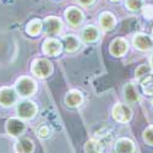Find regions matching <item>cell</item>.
<instances>
[{"instance_id":"8","label":"cell","mask_w":153,"mask_h":153,"mask_svg":"<svg viewBox=\"0 0 153 153\" xmlns=\"http://www.w3.org/2000/svg\"><path fill=\"white\" fill-rule=\"evenodd\" d=\"M65 17H66L68 22L74 27L81 25V22L83 21V14H82V11L77 7H69L65 11Z\"/></svg>"},{"instance_id":"27","label":"cell","mask_w":153,"mask_h":153,"mask_svg":"<svg viewBox=\"0 0 153 153\" xmlns=\"http://www.w3.org/2000/svg\"><path fill=\"white\" fill-rule=\"evenodd\" d=\"M77 1H79L81 5H91V4H93L94 0H77Z\"/></svg>"},{"instance_id":"24","label":"cell","mask_w":153,"mask_h":153,"mask_svg":"<svg viewBox=\"0 0 153 153\" xmlns=\"http://www.w3.org/2000/svg\"><path fill=\"white\" fill-rule=\"evenodd\" d=\"M143 140L148 145H153V125L147 127L143 132Z\"/></svg>"},{"instance_id":"12","label":"cell","mask_w":153,"mask_h":153,"mask_svg":"<svg viewBox=\"0 0 153 153\" xmlns=\"http://www.w3.org/2000/svg\"><path fill=\"white\" fill-rule=\"evenodd\" d=\"M124 98L127 103H135L140 99V93L135 83L129 82L124 87Z\"/></svg>"},{"instance_id":"16","label":"cell","mask_w":153,"mask_h":153,"mask_svg":"<svg viewBox=\"0 0 153 153\" xmlns=\"http://www.w3.org/2000/svg\"><path fill=\"white\" fill-rule=\"evenodd\" d=\"M134 151H135L134 142L129 138H120L115 145L117 153H134Z\"/></svg>"},{"instance_id":"9","label":"cell","mask_w":153,"mask_h":153,"mask_svg":"<svg viewBox=\"0 0 153 153\" xmlns=\"http://www.w3.org/2000/svg\"><path fill=\"white\" fill-rule=\"evenodd\" d=\"M61 50V43L54 38H48V39L44 41L43 43V52L44 54L47 55H50V56H55L60 53Z\"/></svg>"},{"instance_id":"11","label":"cell","mask_w":153,"mask_h":153,"mask_svg":"<svg viewBox=\"0 0 153 153\" xmlns=\"http://www.w3.org/2000/svg\"><path fill=\"white\" fill-rule=\"evenodd\" d=\"M134 45L140 49V50H142V52H146V50H149L153 45L152 43V39H151V37L145 34V33H138L134 37Z\"/></svg>"},{"instance_id":"31","label":"cell","mask_w":153,"mask_h":153,"mask_svg":"<svg viewBox=\"0 0 153 153\" xmlns=\"http://www.w3.org/2000/svg\"><path fill=\"white\" fill-rule=\"evenodd\" d=\"M152 104H153V100H152Z\"/></svg>"},{"instance_id":"18","label":"cell","mask_w":153,"mask_h":153,"mask_svg":"<svg viewBox=\"0 0 153 153\" xmlns=\"http://www.w3.org/2000/svg\"><path fill=\"white\" fill-rule=\"evenodd\" d=\"M82 94L77 91H71L66 94L65 97V103L69 105V107H77L82 103Z\"/></svg>"},{"instance_id":"2","label":"cell","mask_w":153,"mask_h":153,"mask_svg":"<svg viewBox=\"0 0 153 153\" xmlns=\"http://www.w3.org/2000/svg\"><path fill=\"white\" fill-rule=\"evenodd\" d=\"M16 91L17 93H20L21 96L26 97V96H31L36 92V82L30 79V77H26V76H23V77H20L17 81H16Z\"/></svg>"},{"instance_id":"30","label":"cell","mask_w":153,"mask_h":153,"mask_svg":"<svg viewBox=\"0 0 153 153\" xmlns=\"http://www.w3.org/2000/svg\"><path fill=\"white\" fill-rule=\"evenodd\" d=\"M111 1H117V0H111Z\"/></svg>"},{"instance_id":"29","label":"cell","mask_w":153,"mask_h":153,"mask_svg":"<svg viewBox=\"0 0 153 153\" xmlns=\"http://www.w3.org/2000/svg\"><path fill=\"white\" fill-rule=\"evenodd\" d=\"M152 36H153V27H152Z\"/></svg>"},{"instance_id":"17","label":"cell","mask_w":153,"mask_h":153,"mask_svg":"<svg viewBox=\"0 0 153 153\" xmlns=\"http://www.w3.org/2000/svg\"><path fill=\"white\" fill-rule=\"evenodd\" d=\"M33 142L30 138H21L15 145L16 153H32L33 152Z\"/></svg>"},{"instance_id":"5","label":"cell","mask_w":153,"mask_h":153,"mask_svg":"<svg viewBox=\"0 0 153 153\" xmlns=\"http://www.w3.org/2000/svg\"><path fill=\"white\" fill-rule=\"evenodd\" d=\"M16 102V92L10 87L0 88V104L3 107H10Z\"/></svg>"},{"instance_id":"19","label":"cell","mask_w":153,"mask_h":153,"mask_svg":"<svg viewBox=\"0 0 153 153\" xmlns=\"http://www.w3.org/2000/svg\"><path fill=\"white\" fill-rule=\"evenodd\" d=\"M83 149L86 153H102L103 146H102L100 141H98V140H90V141L86 142Z\"/></svg>"},{"instance_id":"14","label":"cell","mask_w":153,"mask_h":153,"mask_svg":"<svg viewBox=\"0 0 153 153\" xmlns=\"http://www.w3.org/2000/svg\"><path fill=\"white\" fill-rule=\"evenodd\" d=\"M98 37H99V31L94 26H92V25H90V26H86L81 31V38H82V41H85L87 43L97 41Z\"/></svg>"},{"instance_id":"26","label":"cell","mask_w":153,"mask_h":153,"mask_svg":"<svg viewBox=\"0 0 153 153\" xmlns=\"http://www.w3.org/2000/svg\"><path fill=\"white\" fill-rule=\"evenodd\" d=\"M50 135V130L48 126H42L38 129V136L42 137V138H47Z\"/></svg>"},{"instance_id":"23","label":"cell","mask_w":153,"mask_h":153,"mask_svg":"<svg viewBox=\"0 0 153 153\" xmlns=\"http://www.w3.org/2000/svg\"><path fill=\"white\" fill-rule=\"evenodd\" d=\"M125 4H126V7L131 10V11H137L142 7V4L143 1L142 0H125Z\"/></svg>"},{"instance_id":"4","label":"cell","mask_w":153,"mask_h":153,"mask_svg":"<svg viewBox=\"0 0 153 153\" xmlns=\"http://www.w3.org/2000/svg\"><path fill=\"white\" fill-rule=\"evenodd\" d=\"M36 113H37V107L33 102L25 100L17 105V114L22 119H31L36 115Z\"/></svg>"},{"instance_id":"13","label":"cell","mask_w":153,"mask_h":153,"mask_svg":"<svg viewBox=\"0 0 153 153\" xmlns=\"http://www.w3.org/2000/svg\"><path fill=\"white\" fill-rule=\"evenodd\" d=\"M115 17L111 12H102L100 16H99V25L103 31H111L114 27H115Z\"/></svg>"},{"instance_id":"20","label":"cell","mask_w":153,"mask_h":153,"mask_svg":"<svg viewBox=\"0 0 153 153\" xmlns=\"http://www.w3.org/2000/svg\"><path fill=\"white\" fill-rule=\"evenodd\" d=\"M141 87L145 94L153 96V76L152 75H147L146 77H143V80L141 81Z\"/></svg>"},{"instance_id":"3","label":"cell","mask_w":153,"mask_h":153,"mask_svg":"<svg viewBox=\"0 0 153 153\" xmlns=\"http://www.w3.org/2000/svg\"><path fill=\"white\" fill-rule=\"evenodd\" d=\"M113 117L119 123H127L132 117V111L127 105L118 103L113 108Z\"/></svg>"},{"instance_id":"28","label":"cell","mask_w":153,"mask_h":153,"mask_svg":"<svg viewBox=\"0 0 153 153\" xmlns=\"http://www.w3.org/2000/svg\"><path fill=\"white\" fill-rule=\"evenodd\" d=\"M151 64H152V66H153V54H152V56H151Z\"/></svg>"},{"instance_id":"6","label":"cell","mask_w":153,"mask_h":153,"mask_svg":"<svg viewBox=\"0 0 153 153\" xmlns=\"http://www.w3.org/2000/svg\"><path fill=\"white\" fill-rule=\"evenodd\" d=\"M44 30L48 34H56L61 31L62 28V22L60 19L54 17V16H49L44 20Z\"/></svg>"},{"instance_id":"7","label":"cell","mask_w":153,"mask_h":153,"mask_svg":"<svg viewBox=\"0 0 153 153\" xmlns=\"http://www.w3.org/2000/svg\"><path fill=\"white\" fill-rule=\"evenodd\" d=\"M6 131L11 136H19L25 131V123L17 118H11L6 121Z\"/></svg>"},{"instance_id":"25","label":"cell","mask_w":153,"mask_h":153,"mask_svg":"<svg viewBox=\"0 0 153 153\" xmlns=\"http://www.w3.org/2000/svg\"><path fill=\"white\" fill-rule=\"evenodd\" d=\"M142 12H143V16H145L147 20L153 19V5H151V4L145 5L143 9H142Z\"/></svg>"},{"instance_id":"21","label":"cell","mask_w":153,"mask_h":153,"mask_svg":"<svg viewBox=\"0 0 153 153\" xmlns=\"http://www.w3.org/2000/svg\"><path fill=\"white\" fill-rule=\"evenodd\" d=\"M41 30H42V22L39 20H32L27 25V28H26L27 33L31 36H37L41 32Z\"/></svg>"},{"instance_id":"10","label":"cell","mask_w":153,"mask_h":153,"mask_svg":"<svg viewBox=\"0 0 153 153\" xmlns=\"http://www.w3.org/2000/svg\"><path fill=\"white\" fill-rule=\"evenodd\" d=\"M109 50L114 56H123L127 50V42L124 38H115V39L110 43Z\"/></svg>"},{"instance_id":"22","label":"cell","mask_w":153,"mask_h":153,"mask_svg":"<svg viewBox=\"0 0 153 153\" xmlns=\"http://www.w3.org/2000/svg\"><path fill=\"white\" fill-rule=\"evenodd\" d=\"M151 72V68L148 65H146V64H142V65H140L136 71H135V75H136V79L137 80H141L143 77H146L147 75H149Z\"/></svg>"},{"instance_id":"15","label":"cell","mask_w":153,"mask_h":153,"mask_svg":"<svg viewBox=\"0 0 153 153\" xmlns=\"http://www.w3.org/2000/svg\"><path fill=\"white\" fill-rule=\"evenodd\" d=\"M62 45L64 48H65L66 52H76V50L79 49L80 47V41L77 39V37H76L75 34H68L64 37V39H62Z\"/></svg>"},{"instance_id":"1","label":"cell","mask_w":153,"mask_h":153,"mask_svg":"<svg viewBox=\"0 0 153 153\" xmlns=\"http://www.w3.org/2000/svg\"><path fill=\"white\" fill-rule=\"evenodd\" d=\"M53 71L52 62L47 59H37L32 64V72L39 79H44Z\"/></svg>"}]
</instances>
